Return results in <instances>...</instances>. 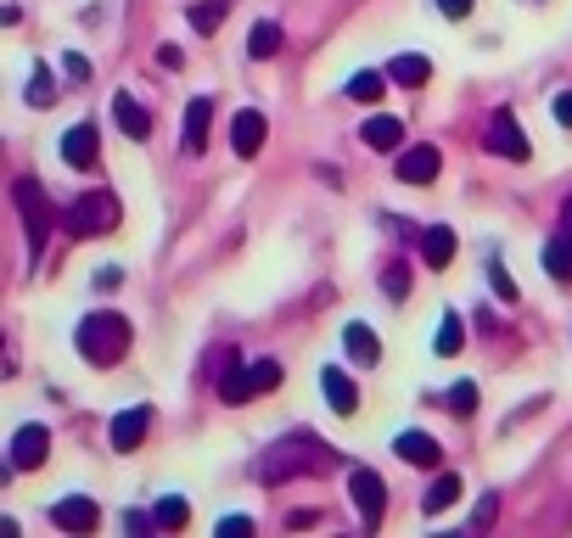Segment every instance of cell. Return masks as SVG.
Listing matches in <instances>:
<instances>
[{
    "mask_svg": "<svg viewBox=\"0 0 572 538\" xmlns=\"http://www.w3.org/2000/svg\"><path fill=\"white\" fill-rule=\"evenodd\" d=\"M331 466H337V454L315 432H286L281 443H270V449L258 454V482L281 488L292 477H315V471H331Z\"/></svg>",
    "mask_w": 572,
    "mask_h": 538,
    "instance_id": "6da1fadb",
    "label": "cell"
},
{
    "mask_svg": "<svg viewBox=\"0 0 572 538\" xmlns=\"http://www.w3.org/2000/svg\"><path fill=\"white\" fill-rule=\"evenodd\" d=\"M129 337H135L129 320H124V314H113V309H96V314L79 320V354H85L96 370L118 365V359L129 354Z\"/></svg>",
    "mask_w": 572,
    "mask_h": 538,
    "instance_id": "7a4b0ae2",
    "label": "cell"
},
{
    "mask_svg": "<svg viewBox=\"0 0 572 538\" xmlns=\"http://www.w3.org/2000/svg\"><path fill=\"white\" fill-rule=\"evenodd\" d=\"M62 225L73 236H107V230H118V197L113 191H85V197L62 213Z\"/></svg>",
    "mask_w": 572,
    "mask_h": 538,
    "instance_id": "3957f363",
    "label": "cell"
},
{
    "mask_svg": "<svg viewBox=\"0 0 572 538\" xmlns=\"http://www.w3.org/2000/svg\"><path fill=\"white\" fill-rule=\"evenodd\" d=\"M12 197H17V213H23V230H29V253H40L51 225H57V213H51V202H45L40 180H17Z\"/></svg>",
    "mask_w": 572,
    "mask_h": 538,
    "instance_id": "277c9868",
    "label": "cell"
},
{
    "mask_svg": "<svg viewBox=\"0 0 572 538\" xmlns=\"http://www.w3.org/2000/svg\"><path fill=\"white\" fill-rule=\"evenodd\" d=\"M348 494H354L359 516H365V533H376V527H382V510H387V482L359 466V471H348Z\"/></svg>",
    "mask_w": 572,
    "mask_h": 538,
    "instance_id": "5b68a950",
    "label": "cell"
},
{
    "mask_svg": "<svg viewBox=\"0 0 572 538\" xmlns=\"http://www.w3.org/2000/svg\"><path fill=\"white\" fill-rule=\"evenodd\" d=\"M483 146H488V152H500V157H511V163H528V157H533L528 135L516 129V118H511V113H494V118H488Z\"/></svg>",
    "mask_w": 572,
    "mask_h": 538,
    "instance_id": "8992f818",
    "label": "cell"
},
{
    "mask_svg": "<svg viewBox=\"0 0 572 538\" xmlns=\"http://www.w3.org/2000/svg\"><path fill=\"white\" fill-rule=\"evenodd\" d=\"M438 169H444V152H438V146H404L399 152V180L404 185H432Z\"/></svg>",
    "mask_w": 572,
    "mask_h": 538,
    "instance_id": "52a82bcc",
    "label": "cell"
},
{
    "mask_svg": "<svg viewBox=\"0 0 572 538\" xmlns=\"http://www.w3.org/2000/svg\"><path fill=\"white\" fill-rule=\"evenodd\" d=\"M51 522H57L62 533H96L101 510H96V499L73 494V499H57V505H51Z\"/></svg>",
    "mask_w": 572,
    "mask_h": 538,
    "instance_id": "ba28073f",
    "label": "cell"
},
{
    "mask_svg": "<svg viewBox=\"0 0 572 538\" xmlns=\"http://www.w3.org/2000/svg\"><path fill=\"white\" fill-rule=\"evenodd\" d=\"M45 454H51V432H45V426H17V438H12V471L45 466Z\"/></svg>",
    "mask_w": 572,
    "mask_h": 538,
    "instance_id": "9c48e42d",
    "label": "cell"
},
{
    "mask_svg": "<svg viewBox=\"0 0 572 538\" xmlns=\"http://www.w3.org/2000/svg\"><path fill=\"white\" fill-rule=\"evenodd\" d=\"M146 432H152V410H146V404H135V410H124V415L113 421V449H118V454L141 449Z\"/></svg>",
    "mask_w": 572,
    "mask_h": 538,
    "instance_id": "30bf717a",
    "label": "cell"
},
{
    "mask_svg": "<svg viewBox=\"0 0 572 538\" xmlns=\"http://www.w3.org/2000/svg\"><path fill=\"white\" fill-rule=\"evenodd\" d=\"M343 354L354 359V365H382V342H376V331L365 326V320H348L343 326Z\"/></svg>",
    "mask_w": 572,
    "mask_h": 538,
    "instance_id": "8fae6325",
    "label": "cell"
},
{
    "mask_svg": "<svg viewBox=\"0 0 572 538\" xmlns=\"http://www.w3.org/2000/svg\"><path fill=\"white\" fill-rule=\"evenodd\" d=\"M219 398H225V404H247V398H253V382H247V365L236 354H219Z\"/></svg>",
    "mask_w": 572,
    "mask_h": 538,
    "instance_id": "7c38bea8",
    "label": "cell"
},
{
    "mask_svg": "<svg viewBox=\"0 0 572 538\" xmlns=\"http://www.w3.org/2000/svg\"><path fill=\"white\" fill-rule=\"evenodd\" d=\"M264 135H270V124H264V113H236V124H230V146H236V157H258V146H264Z\"/></svg>",
    "mask_w": 572,
    "mask_h": 538,
    "instance_id": "4fadbf2b",
    "label": "cell"
},
{
    "mask_svg": "<svg viewBox=\"0 0 572 538\" xmlns=\"http://www.w3.org/2000/svg\"><path fill=\"white\" fill-rule=\"evenodd\" d=\"M62 163H68V169H90V163H96V124H73L68 135H62Z\"/></svg>",
    "mask_w": 572,
    "mask_h": 538,
    "instance_id": "5bb4252c",
    "label": "cell"
},
{
    "mask_svg": "<svg viewBox=\"0 0 572 538\" xmlns=\"http://www.w3.org/2000/svg\"><path fill=\"white\" fill-rule=\"evenodd\" d=\"M320 393H326V404H331L337 415H354V410H359V387L348 382V370H337V365L320 376Z\"/></svg>",
    "mask_w": 572,
    "mask_h": 538,
    "instance_id": "9a60e30c",
    "label": "cell"
},
{
    "mask_svg": "<svg viewBox=\"0 0 572 538\" xmlns=\"http://www.w3.org/2000/svg\"><path fill=\"white\" fill-rule=\"evenodd\" d=\"M113 118H118V129H124L129 141H146V135H152V118H146V107H141L135 96H124V90L113 96Z\"/></svg>",
    "mask_w": 572,
    "mask_h": 538,
    "instance_id": "2e32d148",
    "label": "cell"
},
{
    "mask_svg": "<svg viewBox=\"0 0 572 538\" xmlns=\"http://www.w3.org/2000/svg\"><path fill=\"white\" fill-rule=\"evenodd\" d=\"M208 124H214V101L197 96L186 107V152H208Z\"/></svg>",
    "mask_w": 572,
    "mask_h": 538,
    "instance_id": "e0dca14e",
    "label": "cell"
},
{
    "mask_svg": "<svg viewBox=\"0 0 572 538\" xmlns=\"http://www.w3.org/2000/svg\"><path fill=\"white\" fill-rule=\"evenodd\" d=\"M359 135H365V146H371V152H393V146H404V124H399V118H387V113L365 118V129H359Z\"/></svg>",
    "mask_w": 572,
    "mask_h": 538,
    "instance_id": "ac0fdd59",
    "label": "cell"
},
{
    "mask_svg": "<svg viewBox=\"0 0 572 538\" xmlns=\"http://www.w3.org/2000/svg\"><path fill=\"white\" fill-rule=\"evenodd\" d=\"M393 449H399L410 466H438V454H444V449H438V438H427V432H399Z\"/></svg>",
    "mask_w": 572,
    "mask_h": 538,
    "instance_id": "d6986e66",
    "label": "cell"
},
{
    "mask_svg": "<svg viewBox=\"0 0 572 538\" xmlns=\"http://www.w3.org/2000/svg\"><path fill=\"white\" fill-rule=\"evenodd\" d=\"M421 258H427L432 269H444L449 258H455V230H449V225H432L427 236H421Z\"/></svg>",
    "mask_w": 572,
    "mask_h": 538,
    "instance_id": "ffe728a7",
    "label": "cell"
},
{
    "mask_svg": "<svg viewBox=\"0 0 572 538\" xmlns=\"http://www.w3.org/2000/svg\"><path fill=\"white\" fill-rule=\"evenodd\" d=\"M387 79H393V85H404V90H421L432 79V62L415 57V51H410V57H393V73H387Z\"/></svg>",
    "mask_w": 572,
    "mask_h": 538,
    "instance_id": "44dd1931",
    "label": "cell"
},
{
    "mask_svg": "<svg viewBox=\"0 0 572 538\" xmlns=\"http://www.w3.org/2000/svg\"><path fill=\"white\" fill-rule=\"evenodd\" d=\"M191 522V505L180 494H163L158 510H152V527H163V533H180V527Z\"/></svg>",
    "mask_w": 572,
    "mask_h": 538,
    "instance_id": "7402d4cb",
    "label": "cell"
},
{
    "mask_svg": "<svg viewBox=\"0 0 572 538\" xmlns=\"http://www.w3.org/2000/svg\"><path fill=\"white\" fill-rule=\"evenodd\" d=\"M455 499H460V477H455V471H444V477L421 494V510H427V516H438V510H449Z\"/></svg>",
    "mask_w": 572,
    "mask_h": 538,
    "instance_id": "603a6c76",
    "label": "cell"
},
{
    "mask_svg": "<svg viewBox=\"0 0 572 538\" xmlns=\"http://www.w3.org/2000/svg\"><path fill=\"white\" fill-rule=\"evenodd\" d=\"M225 17H230V0H197V6H191V29H197V34H219Z\"/></svg>",
    "mask_w": 572,
    "mask_h": 538,
    "instance_id": "cb8c5ba5",
    "label": "cell"
},
{
    "mask_svg": "<svg viewBox=\"0 0 572 538\" xmlns=\"http://www.w3.org/2000/svg\"><path fill=\"white\" fill-rule=\"evenodd\" d=\"M275 51H281V29H275V23H253V34H247V57L270 62Z\"/></svg>",
    "mask_w": 572,
    "mask_h": 538,
    "instance_id": "d4e9b609",
    "label": "cell"
},
{
    "mask_svg": "<svg viewBox=\"0 0 572 538\" xmlns=\"http://www.w3.org/2000/svg\"><path fill=\"white\" fill-rule=\"evenodd\" d=\"M544 269H550L556 281H572V241H567V236L544 247Z\"/></svg>",
    "mask_w": 572,
    "mask_h": 538,
    "instance_id": "484cf974",
    "label": "cell"
},
{
    "mask_svg": "<svg viewBox=\"0 0 572 538\" xmlns=\"http://www.w3.org/2000/svg\"><path fill=\"white\" fill-rule=\"evenodd\" d=\"M460 342H466V326H460V314H444V320H438V354L455 359V354H460Z\"/></svg>",
    "mask_w": 572,
    "mask_h": 538,
    "instance_id": "4316f807",
    "label": "cell"
},
{
    "mask_svg": "<svg viewBox=\"0 0 572 538\" xmlns=\"http://www.w3.org/2000/svg\"><path fill=\"white\" fill-rule=\"evenodd\" d=\"M247 382H253V393H270V387H281V365L275 359H247Z\"/></svg>",
    "mask_w": 572,
    "mask_h": 538,
    "instance_id": "83f0119b",
    "label": "cell"
},
{
    "mask_svg": "<svg viewBox=\"0 0 572 538\" xmlns=\"http://www.w3.org/2000/svg\"><path fill=\"white\" fill-rule=\"evenodd\" d=\"M57 101V79H51V68H40L34 62V79H29V107H51Z\"/></svg>",
    "mask_w": 572,
    "mask_h": 538,
    "instance_id": "f1b7e54d",
    "label": "cell"
},
{
    "mask_svg": "<svg viewBox=\"0 0 572 538\" xmlns=\"http://www.w3.org/2000/svg\"><path fill=\"white\" fill-rule=\"evenodd\" d=\"M382 73H354V79H348V96L354 101H382Z\"/></svg>",
    "mask_w": 572,
    "mask_h": 538,
    "instance_id": "f546056e",
    "label": "cell"
},
{
    "mask_svg": "<svg viewBox=\"0 0 572 538\" xmlns=\"http://www.w3.org/2000/svg\"><path fill=\"white\" fill-rule=\"evenodd\" d=\"M449 410H455V415H472V410H477V387H472V382H455V387H449Z\"/></svg>",
    "mask_w": 572,
    "mask_h": 538,
    "instance_id": "4dcf8cb0",
    "label": "cell"
},
{
    "mask_svg": "<svg viewBox=\"0 0 572 538\" xmlns=\"http://www.w3.org/2000/svg\"><path fill=\"white\" fill-rule=\"evenodd\" d=\"M382 292H387V298H404V292H410V269H404L399 258H393V269L382 275Z\"/></svg>",
    "mask_w": 572,
    "mask_h": 538,
    "instance_id": "1f68e13d",
    "label": "cell"
},
{
    "mask_svg": "<svg viewBox=\"0 0 572 538\" xmlns=\"http://www.w3.org/2000/svg\"><path fill=\"white\" fill-rule=\"evenodd\" d=\"M488 281H494V292H500L505 303H516V281H511V275H505L500 264H488Z\"/></svg>",
    "mask_w": 572,
    "mask_h": 538,
    "instance_id": "d6a6232c",
    "label": "cell"
},
{
    "mask_svg": "<svg viewBox=\"0 0 572 538\" xmlns=\"http://www.w3.org/2000/svg\"><path fill=\"white\" fill-rule=\"evenodd\" d=\"M62 68H68V79H79V85L90 79V62L79 57V51H68V57H62Z\"/></svg>",
    "mask_w": 572,
    "mask_h": 538,
    "instance_id": "836d02e7",
    "label": "cell"
},
{
    "mask_svg": "<svg viewBox=\"0 0 572 538\" xmlns=\"http://www.w3.org/2000/svg\"><path fill=\"white\" fill-rule=\"evenodd\" d=\"M556 124L572 129V90H561V96H556Z\"/></svg>",
    "mask_w": 572,
    "mask_h": 538,
    "instance_id": "e575fe53",
    "label": "cell"
},
{
    "mask_svg": "<svg viewBox=\"0 0 572 538\" xmlns=\"http://www.w3.org/2000/svg\"><path fill=\"white\" fill-rule=\"evenodd\" d=\"M438 12H444V17H466V12H472V0H438Z\"/></svg>",
    "mask_w": 572,
    "mask_h": 538,
    "instance_id": "d590c367",
    "label": "cell"
},
{
    "mask_svg": "<svg viewBox=\"0 0 572 538\" xmlns=\"http://www.w3.org/2000/svg\"><path fill=\"white\" fill-rule=\"evenodd\" d=\"M17 17H23V12H17V6H0V29H12Z\"/></svg>",
    "mask_w": 572,
    "mask_h": 538,
    "instance_id": "8d00e7d4",
    "label": "cell"
},
{
    "mask_svg": "<svg viewBox=\"0 0 572 538\" xmlns=\"http://www.w3.org/2000/svg\"><path fill=\"white\" fill-rule=\"evenodd\" d=\"M561 236L572 241V202H567V213H561Z\"/></svg>",
    "mask_w": 572,
    "mask_h": 538,
    "instance_id": "74e56055",
    "label": "cell"
}]
</instances>
